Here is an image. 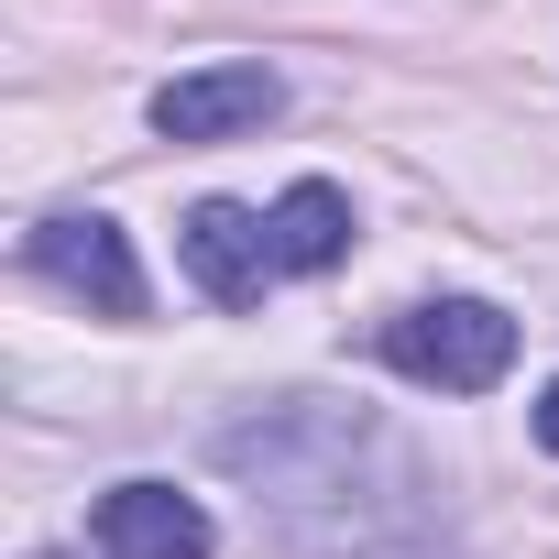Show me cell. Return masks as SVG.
<instances>
[{"label": "cell", "mask_w": 559, "mask_h": 559, "mask_svg": "<svg viewBox=\"0 0 559 559\" xmlns=\"http://www.w3.org/2000/svg\"><path fill=\"white\" fill-rule=\"evenodd\" d=\"M537 450H559V384L537 395Z\"/></svg>", "instance_id": "7"}, {"label": "cell", "mask_w": 559, "mask_h": 559, "mask_svg": "<svg viewBox=\"0 0 559 559\" xmlns=\"http://www.w3.org/2000/svg\"><path fill=\"white\" fill-rule=\"evenodd\" d=\"M23 263L45 274V286L88 297L99 319H143V263H132L121 219H45V230L23 241Z\"/></svg>", "instance_id": "2"}, {"label": "cell", "mask_w": 559, "mask_h": 559, "mask_svg": "<svg viewBox=\"0 0 559 559\" xmlns=\"http://www.w3.org/2000/svg\"><path fill=\"white\" fill-rule=\"evenodd\" d=\"M176 252H187V274H198L209 308H252L263 274H286V263H274V219H252L241 198H198L187 230H176Z\"/></svg>", "instance_id": "3"}, {"label": "cell", "mask_w": 559, "mask_h": 559, "mask_svg": "<svg viewBox=\"0 0 559 559\" xmlns=\"http://www.w3.org/2000/svg\"><path fill=\"white\" fill-rule=\"evenodd\" d=\"M274 110H286V78L274 67H198V78L154 88V132L165 143H230V132H252Z\"/></svg>", "instance_id": "4"}, {"label": "cell", "mask_w": 559, "mask_h": 559, "mask_svg": "<svg viewBox=\"0 0 559 559\" xmlns=\"http://www.w3.org/2000/svg\"><path fill=\"white\" fill-rule=\"evenodd\" d=\"M88 537H99L110 559H209V515H198V493H176V483H110L99 515H88Z\"/></svg>", "instance_id": "5"}, {"label": "cell", "mask_w": 559, "mask_h": 559, "mask_svg": "<svg viewBox=\"0 0 559 559\" xmlns=\"http://www.w3.org/2000/svg\"><path fill=\"white\" fill-rule=\"evenodd\" d=\"M341 252H352V198L330 176H308V187L274 198V263H286V274H330Z\"/></svg>", "instance_id": "6"}, {"label": "cell", "mask_w": 559, "mask_h": 559, "mask_svg": "<svg viewBox=\"0 0 559 559\" xmlns=\"http://www.w3.org/2000/svg\"><path fill=\"white\" fill-rule=\"evenodd\" d=\"M373 352H384L395 373L439 384V395H493L504 362H515V319L483 308V297H428V308H395Z\"/></svg>", "instance_id": "1"}]
</instances>
